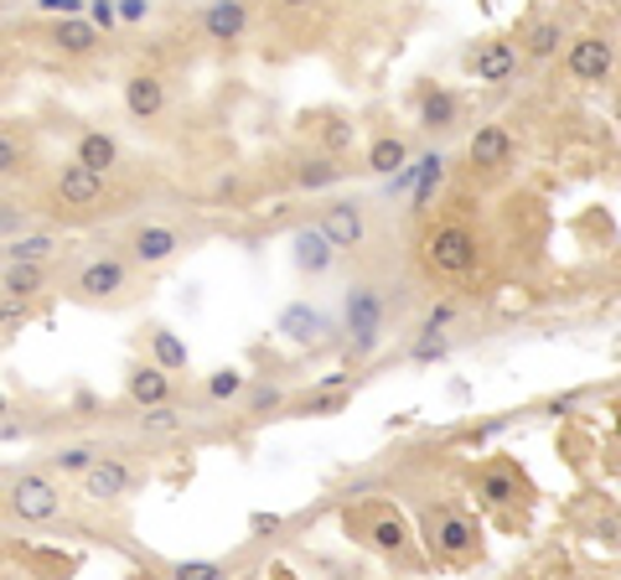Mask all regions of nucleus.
Listing matches in <instances>:
<instances>
[{
	"instance_id": "b1692460",
	"label": "nucleus",
	"mask_w": 621,
	"mask_h": 580,
	"mask_svg": "<svg viewBox=\"0 0 621 580\" xmlns=\"http://www.w3.org/2000/svg\"><path fill=\"white\" fill-rule=\"evenodd\" d=\"M47 42H52V52H63V57H88V52H99L104 32L88 17H67V21H52Z\"/></svg>"
},
{
	"instance_id": "cd10ccee",
	"label": "nucleus",
	"mask_w": 621,
	"mask_h": 580,
	"mask_svg": "<svg viewBox=\"0 0 621 580\" xmlns=\"http://www.w3.org/2000/svg\"><path fill=\"white\" fill-rule=\"evenodd\" d=\"M440 187H446V155L425 151L420 155V182H415V207H409V213H430V203H436Z\"/></svg>"
},
{
	"instance_id": "ea45409f",
	"label": "nucleus",
	"mask_w": 621,
	"mask_h": 580,
	"mask_svg": "<svg viewBox=\"0 0 621 580\" xmlns=\"http://www.w3.org/2000/svg\"><path fill=\"white\" fill-rule=\"evenodd\" d=\"M26 322V301H11V296H0V332H11V326Z\"/></svg>"
},
{
	"instance_id": "a18cd8bd",
	"label": "nucleus",
	"mask_w": 621,
	"mask_h": 580,
	"mask_svg": "<svg viewBox=\"0 0 621 580\" xmlns=\"http://www.w3.org/2000/svg\"><path fill=\"white\" fill-rule=\"evenodd\" d=\"M451 316H456V307H451V301H446V307H436V311H430V316H425V326H420V332H440V326L451 322Z\"/></svg>"
},
{
	"instance_id": "58836bf2",
	"label": "nucleus",
	"mask_w": 621,
	"mask_h": 580,
	"mask_svg": "<svg viewBox=\"0 0 621 580\" xmlns=\"http://www.w3.org/2000/svg\"><path fill=\"white\" fill-rule=\"evenodd\" d=\"M84 17L94 21L99 32H115V26H119V6H115V0H88V11H84Z\"/></svg>"
},
{
	"instance_id": "2eb2a0df",
	"label": "nucleus",
	"mask_w": 621,
	"mask_h": 580,
	"mask_svg": "<svg viewBox=\"0 0 621 580\" xmlns=\"http://www.w3.org/2000/svg\"><path fill=\"white\" fill-rule=\"evenodd\" d=\"M275 332H280L290 347H321V342L332 337V316H326V311H317L311 301H290V307L280 311Z\"/></svg>"
},
{
	"instance_id": "a878e982",
	"label": "nucleus",
	"mask_w": 621,
	"mask_h": 580,
	"mask_svg": "<svg viewBox=\"0 0 621 580\" xmlns=\"http://www.w3.org/2000/svg\"><path fill=\"white\" fill-rule=\"evenodd\" d=\"M415 161V151H409V140L404 136H394V130H384V136H373L368 140V151H363V167L373 171V176H394L399 167H409Z\"/></svg>"
},
{
	"instance_id": "37998d69",
	"label": "nucleus",
	"mask_w": 621,
	"mask_h": 580,
	"mask_svg": "<svg viewBox=\"0 0 621 580\" xmlns=\"http://www.w3.org/2000/svg\"><path fill=\"white\" fill-rule=\"evenodd\" d=\"M596 539H601V545H611V549H621V518H611V513H606V518H596Z\"/></svg>"
},
{
	"instance_id": "f8f14e48",
	"label": "nucleus",
	"mask_w": 621,
	"mask_h": 580,
	"mask_svg": "<svg viewBox=\"0 0 621 580\" xmlns=\"http://www.w3.org/2000/svg\"><path fill=\"white\" fill-rule=\"evenodd\" d=\"M119 94H125V115H130V120H140V125H156L161 115H167V104H171L167 78H161V73H151V68H135Z\"/></svg>"
},
{
	"instance_id": "a19ab883",
	"label": "nucleus",
	"mask_w": 621,
	"mask_h": 580,
	"mask_svg": "<svg viewBox=\"0 0 621 580\" xmlns=\"http://www.w3.org/2000/svg\"><path fill=\"white\" fill-rule=\"evenodd\" d=\"M119 6V26H135V21L151 17V0H115Z\"/></svg>"
},
{
	"instance_id": "2f4dec72",
	"label": "nucleus",
	"mask_w": 621,
	"mask_h": 580,
	"mask_svg": "<svg viewBox=\"0 0 621 580\" xmlns=\"http://www.w3.org/2000/svg\"><path fill=\"white\" fill-rule=\"evenodd\" d=\"M244 394H249V374H244V368H218V374H207V399L228 405V399H244Z\"/></svg>"
},
{
	"instance_id": "7c9ffc66",
	"label": "nucleus",
	"mask_w": 621,
	"mask_h": 580,
	"mask_svg": "<svg viewBox=\"0 0 621 580\" xmlns=\"http://www.w3.org/2000/svg\"><path fill=\"white\" fill-rule=\"evenodd\" d=\"M151 353H156V363H161L167 374H182L186 358H192V353H186V342L176 337V332H167V326H156L151 332Z\"/></svg>"
},
{
	"instance_id": "7ed1b4c3",
	"label": "nucleus",
	"mask_w": 621,
	"mask_h": 580,
	"mask_svg": "<svg viewBox=\"0 0 621 580\" xmlns=\"http://www.w3.org/2000/svg\"><path fill=\"white\" fill-rule=\"evenodd\" d=\"M420 265L430 280H467V275L482 265V239H477V228L461 218L436 223L420 239Z\"/></svg>"
},
{
	"instance_id": "f3484780",
	"label": "nucleus",
	"mask_w": 621,
	"mask_h": 580,
	"mask_svg": "<svg viewBox=\"0 0 621 580\" xmlns=\"http://www.w3.org/2000/svg\"><path fill=\"white\" fill-rule=\"evenodd\" d=\"M135 466L119 457H99L94 466L84 472V497H94V503H119V497L135 487Z\"/></svg>"
},
{
	"instance_id": "f03ea898",
	"label": "nucleus",
	"mask_w": 621,
	"mask_h": 580,
	"mask_svg": "<svg viewBox=\"0 0 621 580\" xmlns=\"http://www.w3.org/2000/svg\"><path fill=\"white\" fill-rule=\"evenodd\" d=\"M420 539L425 555L446 570H467V565L482 560V524L451 497H430L420 508Z\"/></svg>"
},
{
	"instance_id": "ddd939ff",
	"label": "nucleus",
	"mask_w": 621,
	"mask_h": 580,
	"mask_svg": "<svg viewBox=\"0 0 621 580\" xmlns=\"http://www.w3.org/2000/svg\"><path fill=\"white\" fill-rule=\"evenodd\" d=\"M523 493H528V477H523V466L513 457H492L488 466L477 472V497H482L488 508H513Z\"/></svg>"
},
{
	"instance_id": "8fccbe9b",
	"label": "nucleus",
	"mask_w": 621,
	"mask_h": 580,
	"mask_svg": "<svg viewBox=\"0 0 621 580\" xmlns=\"http://www.w3.org/2000/svg\"><path fill=\"white\" fill-rule=\"evenodd\" d=\"M275 6H280V11H306L311 0H275Z\"/></svg>"
},
{
	"instance_id": "09e8293b",
	"label": "nucleus",
	"mask_w": 621,
	"mask_h": 580,
	"mask_svg": "<svg viewBox=\"0 0 621 580\" xmlns=\"http://www.w3.org/2000/svg\"><path fill=\"white\" fill-rule=\"evenodd\" d=\"M6 78H11V52L0 47V88H6Z\"/></svg>"
},
{
	"instance_id": "aec40b11",
	"label": "nucleus",
	"mask_w": 621,
	"mask_h": 580,
	"mask_svg": "<svg viewBox=\"0 0 621 580\" xmlns=\"http://www.w3.org/2000/svg\"><path fill=\"white\" fill-rule=\"evenodd\" d=\"M125 394H130L135 410H156V405H171L176 384H171V374L161 363H135L130 378H125Z\"/></svg>"
},
{
	"instance_id": "4468645a",
	"label": "nucleus",
	"mask_w": 621,
	"mask_h": 580,
	"mask_svg": "<svg viewBox=\"0 0 621 580\" xmlns=\"http://www.w3.org/2000/svg\"><path fill=\"white\" fill-rule=\"evenodd\" d=\"M518 47L507 42V36H488V42H477V47L467 52V73L477 78V84H507L513 73H518Z\"/></svg>"
},
{
	"instance_id": "1a4fd4ad",
	"label": "nucleus",
	"mask_w": 621,
	"mask_h": 580,
	"mask_svg": "<svg viewBox=\"0 0 621 580\" xmlns=\"http://www.w3.org/2000/svg\"><path fill=\"white\" fill-rule=\"evenodd\" d=\"M130 255H94L73 275V290H78V301H115L130 290Z\"/></svg>"
},
{
	"instance_id": "72a5a7b5",
	"label": "nucleus",
	"mask_w": 621,
	"mask_h": 580,
	"mask_svg": "<svg viewBox=\"0 0 621 580\" xmlns=\"http://www.w3.org/2000/svg\"><path fill=\"white\" fill-rule=\"evenodd\" d=\"M171 430H182V410H176V405L140 410V436H171Z\"/></svg>"
},
{
	"instance_id": "412c9836",
	"label": "nucleus",
	"mask_w": 621,
	"mask_h": 580,
	"mask_svg": "<svg viewBox=\"0 0 621 580\" xmlns=\"http://www.w3.org/2000/svg\"><path fill=\"white\" fill-rule=\"evenodd\" d=\"M559 42H570L565 21L559 17H534L518 32V57L523 63H549V57H559Z\"/></svg>"
},
{
	"instance_id": "39448f33",
	"label": "nucleus",
	"mask_w": 621,
	"mask_h": 580,
	"mask_svg": "<svg viewBox=\"0 0 621 580\" xmlns=\"http://www.w3.org/2000/svg\"><path fill=\"white\" fill-rule=\"evenodd\" d=\"M342 316H347V342H353V363H368L384 342V290L378 286H347L342 296Z\"/></svg>"
},
{
	"instance_id": "e433bc0d",
	"label": "nucleus",
	"mask_w": 621,
	"mask_h": 580,
	"mask_svg": "<svg viewBox=\"0 0 621 580\" xmlns=\"http://www.w3.org/2000/svg\"><path fill=\"white\" fill-rule=\"evenodd\" d=\"M347 410V389H317L306 399V415H336Z\"/></svg>"
},
{
	"instance_id": "4be33fe9",
	"label": "nucleus",
	"mask_w": 621,
	"mask_h": 580,
	"mask_svg": "<svg viewBox=\"0 0 621 580\" xmlns=\"http://www.w3.org/2000/svg\"><path fill=\"white\" fill-rule=\"evenodd\" d=\"M47 286H52V265L0 259V296H11V301H36Z\"/></svg>"
},
{
	"instance_id": "a211bd4d",
	"label": "nucleus",
	"mask_w": 621,
	"mask_h": 580,
	"mask_svg": "<svg viewBox=\"0 0 621 580\" xmlns=\"http://www.w3.org/2000/svg\"><path fill=\"white\" fill-rule=\"evenodd\" d=\"M290 259H296V270H301V275H311V280H317V275H326L336 265V244L321 234L317 223H301V228L290 234Z\"/></svg>"
},
{
	"instance_id": "6e6552de",
	"label": "nucleus",
	"mask_w": 621,
	"mask_h": 580,
	"mask_svg": "<svg viewBox=\"0 0 621 580\" xmlns=\"http://www.w3.org/2000/svg\"><path fill=\"white\" fill-rule=\"evenodd\" d=\"M125 255H130V265H140V270H161V265H171V259L182 255V228H171V223H161V218L135 223L130 239H125Z\"/></svg>"
},
{
	"instance_id": "3c124183",
	"label": "nucleus",
	"mask_w": 621,
	"mask_h": 580,
	"mask_svg": "<svg viewBox=\"0 0 621 580\" xmlns=\"http://www.w3.org/2000/svg\"><path fill=\"white\" fill-rule=\"evenodd\" d=\"M611 430L621 436V405H611Z\"/></svg>"
},
{
	"instance_id": "423d86ee",
	"label": "nucleus",
	"mask_w": 621,
	"mask_h": 580,
	"mask_svg": "<svg viewBox=\"0 0 621 580\" xmlns=\"http://www.w3.org/2000/svg\"><path fill=\"white\" fill-rule=\"evenodd\" d=\"M565 73H570V84H611V73H617V42L606 32H580L565 42Z\"/></svg>"
},
{
	"instance_id": "20e7f679",
	"label": "nucleus",
	"mask_w": 621,
	"mask_h": 580,
	"mask_svg": "<svg viewBox=\"0 0 621 580\" xmlns=\"http://www.w3.org/2000/svg\"><path fill=\"white\" fill-rule=\"evenodd\" d=\"M6 513L36 529V524H52L57 513H63V487L52 482V472H17V477L6 482V493H0Z\"/></svg>"
},
{
	"instance_id": "393cba45",
	"label": "nucleus",
	"mask_w": 621,
	"mask_h": 580,
	"mask_svg": "<svg viewBox=\"0 0 621 580\" xmlns=\"http://www.w3.org/2000/svg\"><path fill=\"white\" fill-rule=\"evenodd\" d=\"M73 161L88 171H99V176H109V171L119 167V140L109 136V130H78V140H73Z\"/></svg>"
},
{
	"instance_id": "473e14b6",
	"label": "nucleus",
	"mask_w": 621,
	"mask_h": 580,
	"mask_svg": "<svg viewBox=\"0 0 621 580\" xmlns=\"http://www.w3.org/2000/svg\"><path fill=\"white\" fill-rule=\"evenodd\" d=\"M357 146V125L353 120H326L321 125V151L336 155V161H347V151Z\"/></svg>"
},
{
	"instance_id": "c756f323",
	"label": "nucleus",
	"mask_w": 621,
	"mask_h": 580,
	"mask_svg": "<svg viewBox=\"0 0 621 580\" xmlns=\"http://www.w3.org/2000/svg\"><path fill=\"white\" fill-rule=\"evenodd\" d=\"M32 161V146L11 130V125H0V182H17L21 171Z\"/></svg>"
},
{
	"instance_id": "603ef678",
	"label": "nucleus",
	"mask_w": 621,
	"mask_h": 580,
	"mask_svg": "<svg viewBox=\"0 0 621 580\" xmlns=\"http://www.w3.org/2000/svg\"><path fill=\"white\" fill-rule=\"evenodd\" d=\"M6 415H11V399H6V394H0V420H6Z\"/></svg>"
},
{
	"instance_id": "79ce46f5",
	"label": "nucleus",
	"mask_w": 621,
	"mask_h": 580,
	"mask_svg": "<svg viewBox=\"0 0 621 580\" xmlns=\"http://www.w3.org/2000/svg\"><path fill=\"white\" fill-rule=\"evenodd\" d=\"M415 182H420V155H415L409 167H399V171H394V176H388V192H409V187H415Z\"/></svg>"
},
{
	"instance_id": "f704fd0d",
	"label": "nucleus",
	"mask_w": 621,
	"mask_h": 580,
	"mask_svg": "<svg viewBox=\"0 0 621 580\" xmlns=\"http://www.w3.org/2000/svg\"><path fill=\"white\" fill-rule=\"evenodd\" d=\"M167 576L171 580H228V565L223 560H176Z\"/></svg>"
},
{
	"instance_id": "bb28decb",
	"label": "nucleus",
	"mask_w": 621,
	"mask_h": 580,
	"mask_svg": "<svg viewBox=\"0 0 621 580\" xmlns=\"http://www.w3.org/2000/svg\"><path fill=\"white\" fill-rule=\"evenodd\" d=\"M63 249V239L52 228H36V234H17L6 239V259H26V265H52V255Z\"/></svg>"
},
{
	"instance_id": "f257e3e1",
	"label": "nucleus",
	"mask_w": 621,
	"mask_h": 580,
	"mask_svg": "<svg viewBox=\"0 0 621 580\" xmlns=\"http://www.w3.org/2000/svg\"><path fill=\"white\" fill-rule=\"evenodd\" d=\"M342 529L347 539H357L363 549H373L378 560H394V565H420V534L409 524V513L388 497H363V503H347L342 508Z\"/></svg>"
},
{
	"instance_id": "49530a36",
	"label": "nucleus",
	"mask_w": 621,
	"mask_h": 580,
	"mask_svg": "<svg viewBox=\"0 0 621 580\" xmlns=\"http://www.w3.org/2000/svg\"><path fill=\"white\" fill-rule=\"evenodd\" d=\"M249 529H254V534H275V529H280V518H275V513H254Z\"/></svg>"
},
{
	"instance_id": "9b49d317",
	"label": "nucleus",
	"mask_w": 621,
	"mask_h": 580,
	"mask_svg": "<svg viewBox=\"0 0 621 580\" xmlns=\"http://www.w3.org/2000/svg\"><path fill=\"white\" fill-rule=\"evenodd\" d=\"M467 161L471 167H482V171L513 167V161H518V136H513L503 120H482L467 140Z\"/></svg>"
},
{
	"instance_id": "de8ad7c7",
	"label": "nucleus",
	"mask_w": 621,
	"mask_h": 580,
	"mask_svg": "<svg viewBox=\"0 0 621 580\" xmlns=\"http://www.w3.org/2000/svg\"><path fill=\"white\" fill-rule=\"evenodd\" d=\"M265 580H301V576H296L290 565H269V576H265Z\"/></svg>"
},
{
	"instance_id": "c85d7f7f",
	"label": "nucleus",
	"mask_w": 621,
	"mask_h": 580,
	"mask_svg": "<svg viewBox=\"0 0 621 580\" xmlns=\"http://www.w3.org/2000/svg\"><path fill=\"white\" fill-rule=\"evenodd\" d=\"M99 457H104V451H99V445H88V441L57 445V451H52V472H57V477H84Z\"/></svg>"
},
{
	"instance_id": "c9c22d12",
	"label": "nucleus",
	"mask_w": 621,
	"mask_h": 580,
	"mask_svg": "<svg viewBox=\"0 0 621 580\" xmlns=\"http://www.w3.org/2000/svg\"><path fill=\"white\" fill-rule=\"evenodd\" d=\"M280 405H286V394L275 389V384H249V399H244L249 415H269V410H280Z\"/></svg>"
},
{
	"instance_id": "4c0bfd02",
	"label": "nucleus",
	"mask_w": 621,
	"mask_h": 580,
	"mask_svg": "<svg viewBox=\"0 0 621 580\" xmlns=\"http://www.w3.org/2000/svg\"><path fill=\"white\" fill-rule=\"evenodd\" d=\"M32 11H42L52 21H67V17H84L88 0H32Z\"/></svg>"
},
{
	"instance_id": "864d4df0",
	"label": "nucleus",
	"mask_w": 621,
	"mask_h": 580,
	"mask_svg": "<svg viewBox=\"0 0 621 580\" xmlns=\"http://www.w3.org/2000/svg\"><path fill=\"white\" fill-rule=\"evenodd\" d=\"M0 259H6V244H0Z\"/></svg>"
},
{
	"instance_id": "9d476101",
	"label": "nucleus",
	"mask_w": 621,
	"mask_h": 580,
	"mask_svg": "<svg viewBox=\"0 0 621 580\" xmlns=\"http://www.w3.org/2000/svg\"><path fill=\"white\" fill-rule=\"evenodd\" d=\"M317 228L336 244V255H342V249H363V244H368V203H357V197H332V203L317 213Z\"/></svg>"
},
{
	"instance_id": "5701e85b",
	"label": "nucleus",
	"mask_w": 621,
	"mask_h": 580,
	"mask_svg": "<svg viewBox=\"0 0 621 580\" xmlns=\"http://www.w3.org/2000/svg\"><path fill=\"white\" fill-rule=\"evenodd\" d=\"M342 176H347V167L326 151L296 155V167H290V182H296L301 192H332V187H342Z\"/></svg>"
},
{
	"instance_id": "6ab92c4d",
	"label": "nucleus",
	"mask_w": 621,
	"mask_h": 580,
	"mask_svg": "<svg viewBox=\"0 0 621 580\" xmlns=\"http://www.w3.org/2000/svg\"><path fill=\"white\" fill-rule=\"evenodd\" d=\"M415 109H420V130H430V136H446L461 125V94L446 84H425Z\"/></svg>"
},
{
	"instance_id": "c03bdc74",
	"label": "nucleus",
	"mask_w": 621,
	"mask_h": 580,
	"mask_svg": "<svg viewBox=\"0 0 621 580\" xmlns=\"http://www.w3.org/2000/svg\"><path fill=\"white\" fill-rule=\"evenodd\" d=\"M0 228H11V239H17V234H26V207H11V203H0Z\"/></svg>"
},
{
	"instance_id": "0eeeda50",
	"label": "nucleus",
	"mask_w": 621,
	"mask_h": 580,
	"mask_svg": "<svg viewBox=\"0 0 621 580\" xmlns=\"http://www.w3.org/2000/svg\"><path fill=\"white\" fill-rule=\"evenodd\" d=\"M104 197H109V176L78 167V161H63L52 171V203L57 213H99Z\"/></svg>"
},
{
	"instance_id": "dca6fc26",
	"label": "nucleus",
	"mask_w": 621,
	"mask_h": 580,
	"mask_svg": "<svg viewBox=\"0 0 621 580\" xmlns=\"http://www.w3.org/2000/svg\"><path fill=\"white\" fill-rule=\"evenodd\" d=\"M254 21V6L249 0H207V11H202V36L207 42H218V47H228V42H244V32H249Z\"/></svg>"
}]
</instances>
